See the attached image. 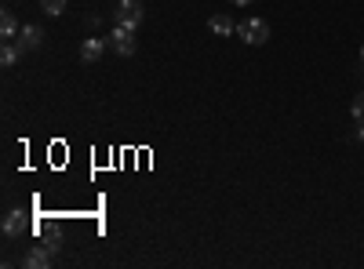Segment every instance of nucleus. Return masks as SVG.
<instances>
[{"label":"nucleus","mask_w":364,"mask_h":269,"mask_svg":"<svg viewBox=\"0 0 364 269\" xmlns=\"http://www.w3.org/2000/svg\"><path fill=\"white\" fill-rule=\"evenodd\" d=\"M15 40H18L22 51H33V48H41V40H44V29H41V26H22Z\"/></svg>","instance_id":"nucleus-5"},{"label":"nucleus","mask_w":364,"mask_h":269,"mask_svg":"<svg viewBox=\"0 0 364 269\" xmlns=\"http://www.w3.org/2000/svg\"><path fill=\"white\" fill-rule=\"evenodd\" d=\"M226 4H237V8H248L252 0H226Z\"/></svg>","instance_id":"nucleus-14"},{"label":"nucleus","mask_w":364,"mask_h":269,"mask_svg":"<svg viewBox=\"0 0 364 269\" xmlns=\"http://www.w3.org/2000/svg\"><path fill=\"white\" fill-rule=\"evenodd\" d=\"M58 244H63V233H58V226H44V229H41V248H48V251L55 255Z\"/></svg>","instance_id":"nucleus-8"},{"label":"nucleus","mask_w":364,"mask_h":269,"mask_svg":"<svg viewBox=\"0 0 364 269\" xmlns=\"http://www.w3.org/2000/svg\"><path fill=\"white\" fill-rule=\"evenodd\" d=\"M41 8H44V15H63L66 11V0H41Z\"/></svg>","instance_id":"nucleus-12"},{"label":"nucleus","mask_w":364,"mask_h":269,"mask_svg":"<svg viewBox=\"0 0 364 269\" xmlns=\"http://www.w3.org/2000/svg\"><path fill=\"white\" fill-rule=\"evenodd\" d=\"M208 26H211V33H219V37H230L233 29H237L230 15H211V18H208Z\"/></svg>","instance_id":"nucleus-9"},{"label":"nucleus","mask_w":364,"mask_h":269,"mask_svg":"<svg viewBox=\"0 0 364 269\" xmlns=\"http://www.w3.org/2000/svg\"><path fill=\"white\" fill-rule=\"evenodd\" d=\"M29 233H33V219H29L26 212H8L4 215V236L18 241V236H29Z\"/></svg>","instance_id":"nucleus-3"},{"label":"nucleus","mask_w":364,"mask_h":269,"mask_svg":"<svg viewBox=\"0 0 364 269\" xmlns=\"http://www.w3.org/2000/svg\"><path fill=\"white\" fill-rule=\"evenodd\" d=\"M0 37H4V40H15V37H18V18H15L11 11L0 15Z\"/></svg>","instance_id":"nucleus-10"},{"label":"nucleus","mask_w":364,"mask_h":269,"mask_svg":"<svg viewBox=\"0 0 364 269\" xmlns=\"http://www.w3.org/2000/svg\"><path fill=\"white\" fill-rule=\"evenodd\" d=\"M0 62H4V66L18 62V40H4V48H0Z\"/></svg>","instance_id":"nucleus-11"},{"label":"nucleus","mask_w":364,"mask_h":269,"mask_svg":"<svg viewBox=\"0 0 364 269\" xmlns=\"http://www.w3.org/2000/svg\"><path fill=\"white\" fill-rule=\"evenodd\" d=\"M360 58H364V44H360Z\"/></svg>","instance_id":"nucleus-16"},{"label":"nucleus","mask_w":364,"mask_h":269,"mask_svg":"<svg viewBox=\"0 0 364 269\" xmlns=\"http://www.w3.org/2000/svg\"><path fill=\"white\" fill-rule=\"evenodd\" d=\"M102 51H106V40H99V37H87L80 44V58H84V62H99Z\"/></svg>","instance_id":"nucleus-7"},{"label":"nucleus","mask_w":364,"mask_h":269,"mask_svg":"<svg viewBox=\"0 0 364 269\" xmlns=\"http://www.w3.org/2000/svg\"><path fill=\"white\" fill-rule=\"evenodd\" d=\"M22 265H26V269H44V265H51V251H48V248H41V244H33V248L26 251Z\"/></svg>","instance_id":"nucleus-6"},{"label":"nucleus","mask_w":364,"mask_h":269,"mask_svg":"<svg viewBox=\"0 0 364 269\" xmlns=\"http://www.w3.org/2000/svg\"><path fill=\"white\" fill-rule=\"evenodd\" d=\"M237 37L240 40H245V44H266L269 40V22L266 18H245V22H240L237 26Z\"/></svg>","instance_id":"nucleus-1"},{"label":"nucleus","mask_w":364,"mask_h":269,"mask_svg":"<svg viewBox=\"0 0 364 269\" xmlns=\"http://www.w3.org/2000/svg\"><path fill=\"white\" fill-rule=\"evenodd\" d=\"M350 113H353V124H357V128H364V95H357V99H353V109H350Z\"/></svg>","instance_id":"nucleus-13"},{"label":"nucleus","mask_w":364,"mask_h":269,"mask_svg":"<svg viewBox=\"0 0 364 269\" xmlns=\"http://www.w3.org/2000/svg\"><path fill=\"white\" fill-rule=\"evenodd\" d=\"M109 48L117 51V55H135V48H139V40H135V29H128V26H113L109 29Z\"/></svg>","instance_id":"nucleus-2"},{"label":"nucleus","mask_w":364,"mask_h":269,"mask_svg":"<svg viewBox=\"0 0 364 269\" xmlns=\"http://www.w3.org/2000/svg\"><path fill=\"white\" fill-rule=\"evenodd\" d=\"M357 138H364V128H360V131H357Z\"/></svg>","instance_id":"nucleus-15"},{"label":"nucleus","mask_w":364,"mask_h":269,"mask_svg":"<svg viewBox=\"0 0 364 269\" xmlns=\"http://www.w3.org/2000/svg\"><path fill=\"white\" fill-rule=\"evenodd\" d=\"M113 18H117V26L139 29V22H142V4H139V0H120L117 11H113Z\"/></svg>","instance_id":"nucleus-4"}]
</instances>
